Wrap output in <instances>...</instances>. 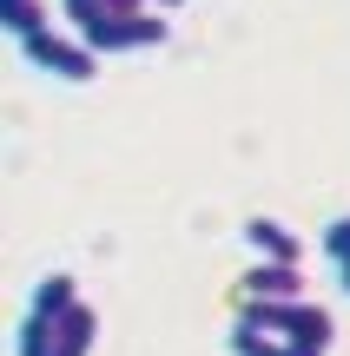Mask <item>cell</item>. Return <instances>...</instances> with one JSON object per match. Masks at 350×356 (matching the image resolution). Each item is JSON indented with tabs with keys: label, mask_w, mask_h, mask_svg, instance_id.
<instances>
[{
	"label": "cell",
	"mask_w": 350,
	"mask_h": 356,
	"mask_svg": "<svg viewBox=\"0 0 350 356\" xmlns=\"http://www.w3.org/2000/svg\"><path fill=\"white\" fill-rule=\"evenodd\" d=\"M20 60L33 66V73H47V79H60V86H93L100 79V60L106 53L93 47L86 33H33V40H20Z\"/></svg>",
	"instance_id": "1"
},
{
	"label": "cell",
	"mask_w": 350,
	"mask_h": 356,
	"mask_svg": "<svg viewBox=\"0 0 350 356\" xmlns=\"http://www.w3.org/2000/svg\"><path fill=\"white\" fill-rule=\"evenodd\" d=\"M33 317H47V310H33ZM93 343H100V310L79 297L60 317H47V350L40 356H93Z\"/></svg>",
	"instance_id": "2"
},
{
	"label": "cell",
	"mask_w": 350,
	"mask_h": 356,
	"mask_svg": "<svg viewBox=\"0 0 350 356\" xmlns=\"http://www.w3.org/2000/svg\"><path fill=\"white\" fill-rule=\"evenodd\" d=\"M285 297H304V270L298 264L258 257V264L238 277V304H285Z\"/></svg>",
	"instance_id": "3"
},
{
	"label": "cell",
	"mask_w": 350,
	"mask_h": 356,
	"mask_svg": "<svg viewBox=\"0 0 350 356\" xmlns=\"http://www.w3.org/2000/svg\"><path fill=\"white\" fill-rule=\"evenodd\" d=\"M245 244H251V257H278V264H304V244L291 238V225H278V218H251V225H245Z\"/></svg>",
	"instance_id": "4"
},
{
	"label": "cell",
	"mask_w": 350,
	"mask_h": 356,
	"mask_svg": "<svg viewBox=\"0 0 350 356\" xmlns=\"http://www.w3.org/2000/svg\"><path fill=\"white\" fill-rule=\"evenodd\" d=\"M225 350H232V356H291L298 343H291V337H278L271 323H251V317H232V337H225Z\"/></svg>",
	"instance_id": "5"
},
{
	"label": "cell",
	"mask_w": 350,
	"mask_h": 356,
	"mask_svg": "<svg viewBox=\"0 0 350 356\" xmlns=\"http://www.w3.org/2000/svg\"><path fill=\"white\" fill-rule=\"evenodd\" d=\"M152 7V0H60V13L73 26H93V20H119V13H139Z\"/></svg>",
	"instance_id": "6"
},
{
	"label": "cell",
	"mask_w": 350,
	"mask_h": 356,
	"mask_svg": "<svg viewBox=\"0 0 350 356\" xmlns=\"http://www.w3.org/2000/svg\"><path fill=\"white\" fill-rule=\"evenodd\" d=\"M47 7H40V0H7V33H13V47H20V40H33V33H47Z\"/></svg>",
	"instance_id": "7"
},
{
	"label": "cell",
	"mask_w": 350,
	"mask_h": 356,
	"mask_svg": "<svg viewBox=\"0 0 350 356\" xmlns=\"http://www.w3.org/2000/svg\"><path fill=\"white\" fill-rule=\"evenodd\" d=\"M317 257H324L331 270H337L344 257H350V211H344V218H331V225L317 231Z\"/></svg>",
	"instance_id": "8"
},
{
	"label": "cell",
	"mask_w": 350,
	"mask_h": 356,
	"mask_svg": "<svg viewBox=\"0 0 350 356\" xmlns=\"http://www.w3.org/2000/svg\"><path fill=\"white\" fill-rule=\"evenodd\" d=\"M337 291L350 297V257H344V264H337Z\"/></svg>",
	"instance_id": "9"
},
{
	"label": "cell",
	"mask_w": 350,
	"mask_h": 356,
	"mask_svg": "<svg viewBox=\"0 0 350 356\" xmlns=\"http://www.w3.org/2000/svg\"><path fill=\"white\" fill-rule=\"evenodd\" d=\"M152 7H166V13H179V7H185V0H152Z\"/></svg>",
	"instance_id": "10"
}]
</instances>
